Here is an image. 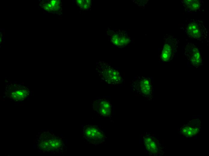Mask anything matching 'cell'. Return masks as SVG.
I'll return each mask as SVG.
<instances>
[{
	"label": "cell",
	"mask_w": 209,
	"mask_h": 156,
	"mask_svg": "<svg viewBox=\"0 0 209 156\" xmlns=\"http://www.w3.org/2000/svg\"><path fill=\"white\" fill-rule=\"evenodd\" d=\"M36 140L37 148L41 152L62 154L66 150L63 138L49 130L40 132Z\"/></svg>",
	"instance_id": "obj_1"
},
{
	"label": "cell",
	"mask_w": 209,
	"mask_h": 156,
	"mask_svg": "<svg viewBox=\"0 0 209 156\" xmlns=\"http://www.w3.org/2000/svg\"><path fill=\"white\" fill-rule=\"evenodd\" d=\"M95 70L101 79L110 85H118L122 82L119 71L104 61L96 63Z\"/></svg>",
	"instance_id": "obj_2"
},
{
	"label": "cell",
	"mask_w": 209,
	"mask_h": 156,
	"mask_svg": "<svg viewBox=\"0 0 209 156\" xmlns=\"http://www.w3.org/2000/svg\"><path fill=\"white\" fill-rule=\"evenodd\" d=\"M132 90L149 100L153 98V80L151 77L137 76L130 83Z\"/></svg>",
	"instance_id": "obj_3"
},
{
	"label": "cell",
	"mask_w": 209,
	"mask_h": 156,
	"mask_svg": "<svg viewBox=\"0 0 209 156\" xmlns=\"http://www.w3.org/2000/svg\"><path fill=\"white\" fill-rule=\"evenodd\" d=\"M182 28L185 34L193 39L202 41L208 36L206 26L201 20H189L184 24Z\"/></svg>",
	"instance_id": "obj_4"
},
{
	"label": "cell",
	"mask_w": 209,
	"mask_h": 156,
	"mask_svg": "<svg viewBox=\"0 0 209 156\" xmlns=\"http://www.w3.org/2000/svg\"><path fill=\"white\" fill-rule=\"evenodd\" d=\"M141 139L145 152L149 155L161 156L165 153L164 147L156 136L146 132L141 136Z\"/></svg>",
	"instance_id": "obj_5"
},
{
	"label": "cell",
	"mask_w": 209,
	"mask_h": 156,
	"mask_svg": "<svg viewBox=\"0 0 209 156\" xmlns=\"http://www.w3.org/2000/svg\"><path fill=\"white\" fill-rule=\"evenodd\" d=\"M106 33L111 44L114 47L123 48L132 42L133 39L126 31L107 28Z\"/></svg>",
	"instance_id": "obj_6"
},
{
	"label": "cell",
	"mask_w": 209,
	"mask_h": 156,
	"mask_svg": "<svg viewBox=\"0 0 209 156\" xmlns=\"http://www.w3.org/2000/svg\"><path fill=\"white\" fill-rule=\"evenodd\" d=\"M83 137L90 143L94 145L103 144L106 139L105 133L99 126L87 124L83 127Z\"/></svg>",
	"instance_id": "obj_7"
},
{
	"label": "cell",
	"mask_w": 209,
	"mask_h": 156,
	"mask_svg": "<svg viewBox=\"0 0 209 156\" xmlns=\"http://www.w3.org/2000/svg\"><path fill=\"white\" fill-rule=\"evenodd\" d=\"M163 40L160 59L163 62H168L173 59L177 52L179 41L174 36L168 34L164 36Z\"/></svg>",
	"instance_id": "obj_8"
},
{
	"label": "cell",
	"mask_w": 209,
	"mask_h": 156,
	"mask_svg": "<svg viewBox=\"0 0 209 156\" xmlns=\"http://www.w3.org/2000/svg\"><path fill=\"white\" fill-rule=\"evenodd\" d=\"M184 55L191 67L198 68L203 65V60L201 51L194 44L190 42L186 44Z\"/></svg>",
	"instance_id": "obj_9"
},
{
	"label": "cell",
	"mask_w": 209,
	"mask_h": 156,
	"mask_svg": "<svg viewBox=\"0 0 209 156\" xmlns=\"http://www.w3.org/2000/svg\"><path fill=\"white\" fill-rule=\"evenodd\" d=\"M201 126L200 120L196 118L181 125L178 129V132L184 138H196L201 133Z\"/></svg>",
	"instance_id": "obj_10"
},
{
	"label": "cell",
	"mask_w": 209,
	"mask_h": 156,
	"mask_svg": "<svg viewBox=\"0 0 209 156\" xmlns=\"http://www.w3.org/2000/svg\"><path fill=\"white\" fill-rule=\"evenodd\" d=\"M94 111L101 116L108 117L111 113L112 106L110 102L104 98H97L92 103Z\"/></svg>",
	"instance_id": "obj_11"
},
{
	"label": "cell",
	"mask_w": 209,
	"mask_h": 156,
	"mask_svg": "<svg viewBox=\"0 0 209 156\" xmlns=\"http://www.w3.org/2000/svg\"><path fill=\"white\" fill-rule=\"evenodd\" d=\"M5 93L6 96L10 100L18 102L24 100L29 95V91L24 86H14L8 88Z\"/></svg>",
	"instance_id": "obj_12"
},
{
	"label": "cell",
	"mask_w": 209,
	"mask_h": 156,
	"mask_svg": "<svg viewBox=\"0 0 209 156\" xmlns=\"http://www.w3.org/2000/svg\"><path fill=\"white\" fill-rule=\"evenodd\" d=\"M181 2L185 10L189 12L198 10L202 4V1L198 0H183Z\"/></svg>",
	"instance_id": "obj_13"
},
{
	"label": "cell",
	"mask_w": 209,
	"mask_h": 156,
	"mask_svg": "<svg viewBox=\"0 0 209 156\" xmlns=\"http://www.w3.org/2000/svg\"><path fill=\"white\" fill-rule=\"evenodd\" d=\"M76 2L77 5L83 10H89L92 5V1L90 0H77Z\"/></svg>",
	"instance_id": "obj_14"
},
{
	"label": "cell",
	"mask_w": 209,
	"mask_h": 156,
	"mask_svg": "<svg viewBox=\"0 0 209 156\" xmlns=\"http://www.w3.org/2000/svg\"><path fill=\"white\" fill-rule=\"evenodd\" d=\"M60 2L58 0H52L47 5V10L55 11L58 10L60 7Z\"/></svg>",
	"instance_id": "obj_15"
}]
</instances>
